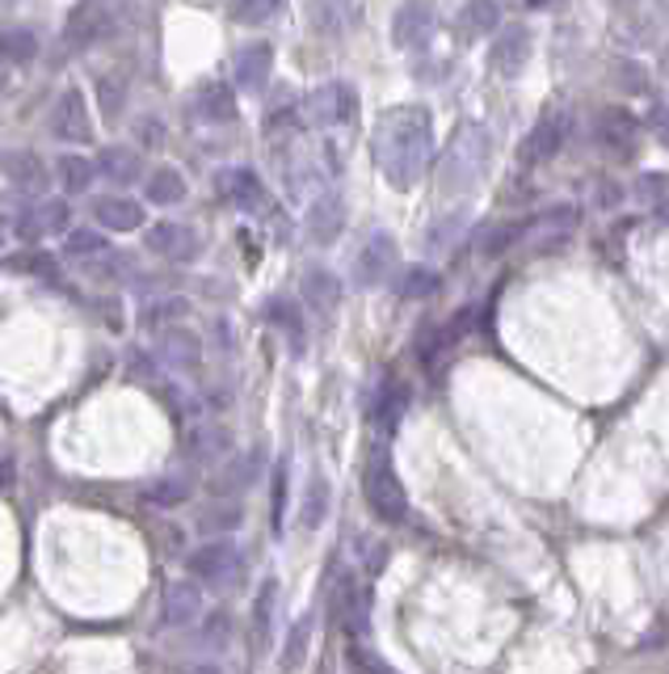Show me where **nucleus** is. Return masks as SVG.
Returning <instances> with one entry per match:
<instances>
[{
  "label": "nucleus",
  "instance_id": "obj_1",
  "mask_svg": "<svg viewBox=\"0 0 669 674\" xmlns=\"http://www.w3.org/2000/svg\"><path fill=\"white\" fill-rule=\"evenodd\" d=\"M371 153L387 186L396 191H413L425 169H430V153H434V118L425 106H392L383 110L371 135Z\"/></svg>",
  "mask_w": 669,
  "mask_h": 674
},
{
  "label": "nucleus",
  "instance_id": "obj_2",
  "mask_svg": "<svg viewBox=\"0 0 669 674\" xmlns=\"http://www.w3.org/2000/svg\"><path fill=\"white\" fill-rule=\"evenodd\" d=\"M489 153H493V135L480 123H460L446 153L439 160V186L442 194H468L480 186V177L489 169Z\"/></svg>",
  "mask_w": 669,
  "mask_h": 674
},
{
  "label": "nucleus",
  "instance_id": "obj_3",
  "mask_svg": "<svg viewBox=\"0 0 669 674\" xmlns=\"http://www.w3.org/2000/svg\"><path fill=\"white\" fill-rule=\"evenodd\" d=\"M363 498L371 506V515L383 522H404V515H409V494H404L396 463L387 451H371L363 472Z\"/></svg>",
  "mask_w": 669,
  "mask_h": 674
},
{
  "label": "nucleus",
  "instance_id": "obj_4",
  "mask_svg": "<svg viewBox=\"0 0 669 674\" xmlns=\"http://www.w3.org/2000/svg\"><path fill=\"white\" fill-rule=\"evenodd\" d=\"M194 582H210V586H232V582L245 574V557L232 539H207L203 548H194L186 560Z\"/></svg>",
  "mask_w": 669,
  "mask_h": 674
},
{
  "label": "nucleus",
  "instance_id": "obj_5",
  "mask_svg": "<svg viewBox=\"0 0 669 674\" xmlns=\"http://www.w3.org/2000/svg\"><path fill=\"white\" fill-rule=\"evenodd\" d=\"M358 110V94L345 80H328L321 89H312L304 101V118L312 127H342Z\"/></svg>",
  "mask_w": 669,
  "mask_h": 674
},
{
  "label": "nucleus",
  "instance_id": "obj_6",
  "mask_svg": "<svg viewBox=\"0 0 669 674\" xmlns=\"http://www.w3.org/2000/svg\"><path fill=\"white\" fill-rule=\"evenodd\" d=\"M564 135H569V118L560 106H548L539 123L531 127V135L522 139V148H518V160L522 165H543V160H552L560 148H564Z\"/></svg>",
  "mask_w": 669,
  "mask_h": 674
},
{
  "label": "nucleus",
  "instance_id": "obj_7",
  "mask_svg": "<svg viewBox=\"0 0 669 674\" xmlns=\"http://www.w3.org/2000/svg\"><path fill=\"white\" fill-rule=\"evenodd\" d=\"M434 26H439L434 4H430V0H409V4L396 9V18H392V42L404 47V51L425 47V42L434 39Z\"/></svg>",
  "mask_w": 669,
  "mask_h": 674
},
{
  "label": "nucleus",
  "instance_id": "obj_8",
  "mask_svg": "<svg viewBox=\"0 0 669 674\" xmlns=\"http://www.w3.org/2000/svg\"><path fill=\"white\" fill-rule=\"evenodd\" d=\"M51 135L63 139V144H89L94 139V118H89V106L80 89H63L51 110Z\"/></svg>",
  "mask_w": 669,
  "mask_h": 674
},
{
  "label": "nucleus",
  "instance_id": "obj_9",
  "mask_svg": "<svg viewBox=\"0 0 669 674\" xmlns=\"http://www.w3.org/2000/svg\"><path fill=\"white\" fill-rule=\"evenodd\" d=\"M392 270H396V241L387 232H375L354 257V279L358 287H380L392 279Z\"/></svg>",
  "mask_w": 669,
  "mask_h": 674
},
{
  "label": "nucleus",
  "instance_id": "obj_10",
  "mask_svg": "<svg viewBox=\"0 0 669 674\" xmlns=\"http://www.w3.org/2000/svg\"><path fill=\"white\" fill-rule=\"evenodd\" d=\"M333 616H337V624H342L350 636H363L366 624H371V595H366V586L358 578H350L345 574L342 582H337V590H333Z\"/></svg>",
  "mask_w": 669,
  "mask_h": 674
},
{
  "label": "nucleus",
  "instance_id": "obj_11",
  "mask_svg": "<svg viewBox=\"0 0 669 674\" xmlns=\"http://www.w3.org/2000/svg\"><path fill=\"white\" fill-rule=\"evenodd\" d=\"M144 245L153 253H160V257H169V262H194L198 257V232L190 228V224H173V219H165V224H153L148 228V236H144Z\"/></svg>",
  "mask_w": 669,
  "mask_h": 674
},
{
  "label": "nucleus",
  "instance_id": "obj_12",
  "mask_svg": "<svg viewBox=\"0 0 669 674\" xmlns=\"http://www.w3.org/2000/svg\"><path fill=\"white\" fill-rule=\"evenodd\" d=\"M160 616L165 624L173 628H190L194 619L203 616V590L194 578H181V582H169L165 595H160Z\"/></svg>",
  "mask_w": 669,
  "mask_h": 674
},
{
  "label": "nucleus",
  "instance_id": "obj_13",
  "mask_svg": "<svg viewBox=\"0 0 669 674\" xmlns=\"http://www.w3.org/2000/svg\"><path fill=\"white\" fill-rule=\"evenodd\" d=\"M307 241H316V245H333L345 228V203L342 194H321V198H312V207H307Z\"/></svg>",
  "mask_w": 669,
  "mask_h": 674
},
{
  "label": "nucleus",
  "instance_id": "obj_14",
  "mask_svg": "<svg viewBox=\"0 0 669 674\" xmlns=\"http://www.w3.org/2000/svg\"><path fill=\"white\" fill-rule=\"evenodd\" d=\"M577 224H581V212H577V207H552V212H539L535 219H527L522 241H539L543 250H552V245L573 236Z\"/></svg>",
  "mask_w": 669,
  "mask_h": 674
},
{
  "label": "nucleus",
  "instance_id": "obj_15",
  "mask_svg": "<svg viewBox=\"0 0 669 674\" xmlns=\"http://www.w3.org/2000/svg\"><path fill=\"white\" fill-rule=\"evenodd\" d=\"M531 59V35L522 26H510L493 39V51H489V68L501 72V77H518Z\"/></svg>",
  "mask_w": 669,
  "mask_h": 674
},
{
  "label": "nucleus",
  "instance_id": "obj_16",
  "mask_svg": "<svg viewBox=\"0 0 669 674\" xmlns=\"http://www.w3.org/2000/svg\"><path fill=\"white\" fill-rule=\"evenodd\" d=\"M219 194L224 203L240 207V212H262L266 207V186L253 169H224L219 174Z\"/></svg>",
  "mask_w": 669,
  "mask_h": 674
},
{
  "label": "nucleus",
  "instance_id": "obj_17",
  "mask_svg": "<svg viewBox=\"0 0 669 674\" xmlns=\"http://www.w3.org/2000/svg\"><path fill=\"white\" fill-rule=\"evenodd\" d=\"M636 118L623 110V106H607L602 115H598V123H593V135H598V144L602 148H611V153H631V144H636Z\"/></svg>",
  "mask_w": 669,
  "mask_h": 674
},
{
  "label": "nucleus",
  "instance_id": "obj_18",
  "mask_svg": "<svg viewBox=\"0 0 669 674\" xmlns=\"http://www.w3.org/2000/svg\"><path fill=\"white\" fill-rule=\"evenodd\" d=\"M299 291H304V304L312 312H321V316H328V312H337V304H342V279L333 274V270H307L304 283H299Z\"/></svg>",
  "mask_w": 669,
  "mask_h": 674
},
{
  "label": "nucleus",
  "instance_id": "obj_19",
  "mask_svg": "<svg viewBox=\"0 0 669 674\" xmlns=\"http://www.w3.org/2000/svg\"><path fill=\"white\" fill-rule=\"evenodd\" d=\"M94 215H97V224H101V228H110V232L144 228V207H139L135 198H122V194H106V198H97Z\"/></svg>",
  "mask_w": 669,
  "mask_h": 674
},
{
  "label": "nucleus",
  "instance_id": "obj_20",
  "mask_svg": "<svg viewBox=\"0 0 669 674\" xmlns=\"http://www.w3.org/2000/svg\"><path fill=\"white\" fill-rule=\"evenodd\" d=\"M4 177H9V186H18L21 194H42L47 191V165H42V156L35 153H9L4 156Z\"/></svg>",
  "mask_w": 669,
  "mask_h": 674
},
{
  "label": "nucleus",
  "instance_id": "obj_21",
  "mask_svg": "<svg viewBox=\"0 0 669 674\" xmlns=\"http://www.w3.org/2000/svg\"><path fill=\"white\" fill-rule=\"evenodd\" d=\"M97 174H106L110 182H118V186H131V182L144 177V160H139L135 148L110 144V148H101V156H97Z\"/></svg>",
  "mask_w": 669,
  "mask_h": 674
},
{
  "label": "nucleus",
  "instance_id": "obj_22",
  "mask_svg": "<svg viewBox=\"0 0 669 674\" xmlns=\"http://www.w3.org/2000/svg\"><path fill=\"white\" fill-rule=\"evenodd\" d=\"M160 359H165L173 371H194V367L203 363V346H198V338L186 333V329H165V333H160Z\"/></svg>",
  "mask_w": 669,
  "mask_h": 674
},
{
  "label": "nucleus",
  "instance_id": "obj_23",
  "mask_svg": "<svg viewBox=\"0 0 669 674\" xmlns=\"http://www.w3.org/2000/svg\"><path fill=\"white\" fill-rule=\"evenodd\" d=\"M269 68H274L269 42H249V47L236 56V80H240V89H262L269 80Z\"/></svg>",
  "mask_w": 669,
  "mask_h": 674
},
{
  "label": "nucleus",
  "instance_id": "obj_24",
  "mask_svg": "<svg viewBox=\"0 0 669 674\" xmlns=\"http://www.w3.org/2000/svg\"><path fill=\"white\" fill-rule=\"evenodd\" d=\"M194 110H198L203 123H232V118H236V97H232L228 85L210 80V85H203L198 97H194Z\"/></svg>",
  "mask_w": 669,
  "mask_h": 674
},
{
  "label": "nucleus",
  "instance_id": "obj_25",
  "mask_svg": "<svg viewBox=\"0 0 669 674\" xmlns=\"http://www.w3.org/2000/svg\"><path fill=\"white\" fill-rule=\"evenodd\" d=\"M498 26V4L493 0H460V9H455V30L468 35V39H480V35H489Z\"/></svg>",
  "mask_w": 669,
  "mask_h": 674
},
{
  "label": "nucleus",
  "instance_id": "obj_26",
  "mask_svg": "<svg viewBox=\"0 0 669 674\" xmlns=\"http://www.w3.org/2000/svg\"><path fill=\"white\" fill-rule=\"evenodd\" d=\"M194 494V485L186 477H156V481L144 485V501L156 506V510H177V506H186Z\"/></svg>",
  "mask_w": 669,
  "mask_h": 674
},
{
  "label": "nucleus",
  "instance_id": "obj_27",
  "mask_svg": "<svg viewBox=\"0 0 669 674\" xmlns=\"http://www.w3.org/2000/svg\"><path fill=\"white\" fill-rule=\"evenodd\" d=\"M144 194H148L153 207H177L186 198V177L177 174V169H156L144 182Z\"/></svg>",
  "mask_w": 669,
  "mask_h": 674
},
{
  "label": "nucleus",
  "instance_id": "obj_28",
  "mask_svg": "<svg viewBox=\"0 0 669 674\" xmlns=\"http://www.w3.org/2000/svg\"><path fill=\"white\" fill-rule=\"evenodd\" d=\"M328 515V481L325 477H312L304 489V501H299V527L304 531H316Z\"/></svg>",
  "mask_w": 669,
  "mask_h": 674
},
{
  "label": "nucleus",
  "instance_id": "obj_29",
  "mask_svg": "<svg viewBox=\"0 0 669 674\" xmlns=\"http://www.w3.org/2000/svg\"><path fill=\"white\" fill-rule=\"evenodd\" d=\"M56 174H59V186L68 194H85L89 186H94V177H97V165L94 160H85V156H59V165H56Z\"/></svg>",
  "mask_w": 669,
  "mask_h": 674
},
{
  "label": "nucleus",
  "instance_id": "obj_30",
  "mask_svg": "<svg viewBox=\"0 0 669 674\" xmlns=\"http://www.w3.org/2000/svg\"><path fill=\"white\" fill-rule=\"evenodd\" d=\"M257 472H262V451H249V460L245 456H236V460L219 472V494H232V489H249L253 481H257Z\"/></svg>",
  "mask_w": 669,
  "mask_h": 674
},
{
  "label": "nucleus",
  "instance_id": "obj_31",
  "mask_svg": "<svg viewBox=\"0 0 669 674\" xmlns=\"http://www.w3.org/2000/svg\"><path fill=\"white\" fill-rule=\"evenodd\" d=\"M186 312H190V304H186L181 295H165V300H153V304L144 309V329H160V333H165V329L177 325V321H181Z\"/></svg>",
  "mask_w": 669,
  "mask_h": 674
},
{
  "label": "nucleus",
  "instance_id": "obj_32",
  "mask_svg": "<svg viewBox=\"0 0 669 674\" xmlns=\"http://www.w3.org/2000/svg\"><path fill=\"white\" fill-rule=\"evenodd\" d=\"M240 522H245V510H240L236 501H219V506H210L207 515L198 519V527H203V531L215 539V536H228V531H236Z\"/></svg>",
  "mask_w": 669,
  "mask_h": 674
},
{
  "label": "nucleus",
  "instance_id": "obj_33",
  "mask_svg": "<svg viewBox=\"0 0 669 674\" xmlns=\"http://www.w3.org/2000/svg\"><path fill=\"white\" fill-rule=\"evenodd\" d=\"M106 250H110V241L94 228H77L63 236V253H68V257H80V262H94V257H101Z\"/></svg>",
  "mask_w": 669,
  "mask_h": 674
},
{
  "label": "nucleus",
  "instance_id": "obj_34",
  "mask_svg": "<svg viewBox=\"0 0 669 674\" xmlns=\"http://www.w3.org/2000/svg\"><path fill=\"white\" fill-rule=\"evenodd\" d=\"M312 616H299L295 619V628L287 633V645H283V671H299V662H304L307 645H312Z\"/></svg>",
  "mask_w": 669,
  "mask_h": 674
},
{
  "label": "nucleus",
  "instance_id": "obj_35",
  "mask_svg": "<svg viewBox=\"0 0 669 674\" xmlns=\"http://www.w3.org/2000/svg\"><path fill=\"white\" fill-rule=\"evenodd\" d=\"M522 232H527V219L498 224V228H489L484 236H480V253H484V257H498V253H505L510 245H518V241H522Z\"/></svg>",
  "mask_w": 669,
  "mask_h": 674
},
{
  "label": "nucleus",
  "instance_id": "obj_36",
  "mask_svg": "<svg viewBox=\"0 0 669 674\" xmlns=\"http://www.w3.org/2000/svg\"><path fill=\"white\" fill-rule=\"evenodd\" d=\"M404 409H409V388L387 384V388H383L380 404H375V418H380L387 430H396V426H401V418H404Z\"/></svg>",
  "mask_w": 669,
  "mask_h": 674
},
{
  "label": "nucleus",
  "instance_id": "obj_37",
  "mask_svg": "<svg viewBox=\"0 0 669 674\" xmlns=\"http://www.w3.org/2000/svg\"><path fill=\"white\" fill-rule=\"evenodd\" d=\"M396 291H401V300H425V295H434V291H439V274H434V270H425V266H409Z\"/></svg>",
  "mask_w": 669,
  "mask_h": 674
},
{
  "label": "nucleus",
  "instance_id": "obj_38",
  "mask_svg": "<svg viewBox=\"0 0 669 674\" xmlns=\"http://www.w3.org/2000/svg\"><path fill=\"white\" fill-rule=\"evenodd\" d=\"M232 443V434L224 430V426H207V430H198L190 439L194 447V460H215V456H224Z\"/></svg>",
  "mask_w": 669,
  "mask_h": 674
},
{
  "label": "nucleus",
  "instance_id": "obj_39",
  "mask_svg": "<svg viewBox=\"0 0 669 674\" xmlns=\"http://www.w3.org/2000/svg\"><path fill=\"white\" fill-rule=\"evenodd\" d=\"M278 4H283V0H232L228 13L240 21V26H262L266 18L278 13Z\"/></svg>",
  "mask_w": 669,
  "mask_h": 674
},
{
  "label": "nucleus",
  "instance_id": "obj_40",
  "mask_svg": "<svg viewBox=\"0 0 669 674\" xmlns=\"http://www.w3.org/2000/svg\"><path fill=\"white\" fill-rule=\"evenodd\" d=\"M269 527L283 536L287 527V463L274 468V489H269Z\"/></svg>",
  "mask_w": 669,
  "mask_h": 674
},
{
  "label": "nucleus",
  "instance_id": "obj_41",
  "mask_svg": "<svg viewBox=\"0 0 669 674\" xmlns=\"http://www.w3.org/2000/svg\"><path fill=\"white\" fill-rule=\"evenodd\" d=\"M636 198L657 212H669V174H645L636 182Z\"/></svg>",
  "mask_w": 669,
  "mask_h": 674
},
{
  "label": "nucleus",
  "instance_id": "obj_42",
  "mask_svg": "<svg viewBox=\"0 0 669 674\" xmlns=\"http://www.w3.org/2000/svg\"><path fill=\"white\" fill-rule=\"evenodd\" d=\"M274 603H278V582L269 578L262 590H257V603H253V628H257V641L269 636V619H274Z\"/></svg>",
  "mask_w": 669,
  "mask_h": 674
},
{
  "label": "nucleus",
  "instance_id": "obj_43",
  "mask_svg": "<svg viewBox=\"0 0 669 674\" xmlns=\"http://www.w3.org/2000/svg\"><path fill=\"white\" fill-rule=\"evenodd\" d=\"M35 51H39V39L30 30H9L0 39V56L9 59V64H26V59H35Z\"/></svg>",
  "mask_w": 669,
  "mask_h": 674
},
{
  "label": "nucleus",
  "instance_id": "obj_44",
  "mask_svg": "<svg viewBox=\"0 0 669 674\" xmlns=\"http://www.w3.org/2000/svg\"><path fill=\"white\" fill-rule=\"evenodd\" d=\"M345 662H350V671H354V674H401V671H392V666H387V662H383L375 649L358 645V641L345 649Z\"/></svg>",
  "mask_w": 669,
  "mask_h": 674
},
{
  "label": "nucleus",
  "instance_id": "obj_45",
  "mask_svg": "<svg viewBox=\"0 0 669 674\" xmlns=\"http://www.w3.org/2000/svg\"><path fill=\"white\" fill-rule=\"evenodd\" d=\"M35 212H39V224H42L47 236H59V232L68 236V219H72V212H68V203H63V198H47V203H39Z\"/></svg>",
  "mask_w": 669,
  "mask_h": 674
},
{
  "label": "nucleus",
  "instance_id": "obj_46",
  "mask_svg": "<svg viewBox=\"0 0 669 674\" xmlns=\"http://www.w3.org/2000/svg\"><path fill=\"white\" fill-rule=\"evenodd\" d=\"M345 21H350V0H316V26L337 35Z\"/></svg>",
  "mask_w": 669,
  "mask_h": 674
},
{
  "label": "nucleus",
  "instance_id": "obj_47",
  "mask_svg": "<svg viewBox=\"0 0 669 674\" xmlns=\"http://www.w3.org/2000/svg\"><path fill=\"white\" fill-rule=\"evenodd\" d=\"M97 94H101V115H106V118L122 115V97H127L122 80H118V77H101V80H97Z\"/></svg>",
  "mask_w": 669,
  "mask_h": 674
},
{
  "label": "nucleus",
  "instance_id": "obj_48",
  "mask_svg": "<svg viewBox=\"0 0 669 674\" xmlns=\"http://www.w3.org/2000/svg\"><path fill=\"white\" fill-rule=\"evenodd\" d=\"M9 270H26V274H56V257H47V253H21V257H9Z\"/></svg>",
  "mask_w": 669,
  "mask_h": 674
},
{
  "label": "nucleus",
  "instance_id": "obj_49",
  "mask_svg": "<svg viewBox=\"0 0 669 674\" xmlns=\"http://www.w3.org/2000/svg\"><path fill=\"white\" fill-rule=\"evenodd\" d=\"M269 321H278V325L287 329L291 338H295V342H299V338H304V325H299V312L291 309V304H283V300H274V304H269Z\"/></svg>",
  "mask_w": 669,
  "mask_h": 674
},
{
  "label": "nucleus",
  "instance_id": "obj_50",
  "mask_svg": "<svg viewBox=\"0 0 669 674\" xmlns=\"http://www.w3.org/2000/svg\"><path fill=\"white\" fill-rule=\"evenodd\" d=\"M228 633H232L228 612H210L207 624H203V641H207V645H224V641H228Z\"/></svg>",
  "mask_w": 669,
  "mask_h": 674
},
{
  "label": "nucleus",
  "instance_id": "obj_51",
  "mask_svg": "<svg viewBox=\"0 0 669 674\" xmlns=\"http://www.w3.org/2000/svg\"><path fill=\"white\" fill-rule=\"evenodd\" d=\"M135 131H139V139H144L148 148H160V123H156V118H148V123H139Z\"/></svg>",
  "mask_w": 669,
  "mask_h": 674
},
{
  "label": "nucleus",
  "instance_id": "obj_52",
  "mask_svg": "<svg viewBox=\"0 0 669 674\" xmlns=\"http://www.w3.org/2000/svg\"><path fill=\"white\" fill-rule=\"evenodd\" d=\"M652 131L669 144V106H657V110H652Z\"/></svg>",
  "mask_w": 669,
  "mask_h": 674
},
{
  "label": "nucleus",
  "instance_id": "obj_53",
  "mask_svg": "<svg viewBox=\"0 0 669 674\" xmlns=\"http://www.w3.org/2000/svg\"><path fill=\"white\" fill-rule=\"evenodd\" d=\"M190 674H224V671H219V666H207V662H203V666H190Z\"/></svg>",
  "mask_w": 669,
  "mask_h": 674
},
{
  "label": "nucleus",
  "instance_id": "obj_54",
  "mask_svg": "<svg viewBox=\"0 0 669 674\" xmlns=\"http://www.w3.org/2000/svg\"><path fill=\"white\" fill-rule=\"evenodd\" d=\"M527 4H531V9H543V4H552V0H527Z\"/></svg>",
  "mask_w": 669,
  "mask_h": 674
},
{
  "label": "nucleus",
  "instance_id": "obj_55",
  "mask_svg": "<svg viewBox=\"0 0 669 674\" xmlns=\"http://www.w3.org/2000/svg\"><path fill=\"white\" fill-rule=\"evenodd\" d=\"M0 245H4V228H0Z\"/></svg>",
  "mask_w": 669,
  "mask_h": 674
}]
</instances>
